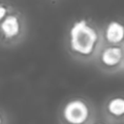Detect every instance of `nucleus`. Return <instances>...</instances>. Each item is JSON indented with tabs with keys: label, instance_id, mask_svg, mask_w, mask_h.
<instances>
[{
	"label": "nucleus",
	"instance_id": "f257e3e1",
	"mask_svg": "<svg viewBox=\"0 0 124 124\" xmlns=\"http://www.w3.org/2000/svg\"><path fill=\"white\" fill-rule=\"evenodd\" d=\"M103 45V28L92 19L80 17L69 25L66 48L75 60L82 63L94 62Z\"/></svg>",
	"mask_w": 124,
	"mask_h": 124
},
{
	"label": "nucleus",
	"instance_id": "f03ea898",
	"mask_svg": "<svg viewBox=\"0 0 124 124\" xmlns=\"http://www.w3.org/2000/svg\"><path fill=\"white\" fill-rule=\"evenodd\" d=\"M93 104L84 97H73L61 108L58 114L60 124H92L96 119Z\"/></svg>",
	"mask_w": 124,
	"mask_h": 124
},
{
	"label": "nucleus",
	"instance_id": "7ed1b4c3",
	"mask_svg": "<svg viewBox=\"0 0 124 124\" xmlns=\"http://www.w3.org/2000/svg\"><path fill=\"white\" fill-rule=\"evenodd\" d=\"M0 23L1 45L11 47L21 43L27 33L25 16L15 6H11L10 12L3 17Z\"/></svg>",
	"mask_w": 124,
	"mask_h": 124
},
{
	"label": "nucleus",
	"instance_id": "20e7f679",
	"mask_svg": "<svg viewBox=\"0 0 124 124\" xmlns=\"http://www.w3.org/2000/svg\"><path fill=\"white\" fill-rule=\"evenodd\" d=\"M93 63L105 74L122 72L124 65V46L104 44Z\"/></svg>",
	"mask_w": 124,
	"mask_h": 124
},
{
	"label": "nucleus",
	"instance_id": "39448f33",
	"mask_svg": "<svg viewBox=\"0 0 124 124\" xmlns=\"http://www.w3.org/2000/svg\"><path fill=\"white\" fill-rule=\"evenodd\" d=\"M102 111L103 117L110 124H124V93L108 97Z\"/></svg>",
	"mask_w": 124,
	"mask_h": 124
},
{
	"label": "nucleus",
	"instance_id": "423d86ee",
	"mask_svg": "<svg viewBox=\"0 0 124 124\" xmlns=\"http://www.w3.org/2000/svg\"><path fill=\"white\" fill-rule=\"evenodd\" d=\"M104 44L124 46V22L118 19H110L103 28Z\"/></svg>",
	"mask_w": 124,
	"mask_h": 124
},
{
	"label": "nucleus",
	"instance_id": "0eeeda50",
	"mask_svg": "<svg viewBox=\"0 0 124 124\" xmlns=\"http://www.w3.org/2000/svg\"><path fill=\"white\" fill-rule=\"evenodd\" d=\"M103 118H104V117H103ZM92 124H110V123H109V122H108L105 118H104L103 120H101V119H97V118H96V119H95V121H94Z\"/></svg>",
	"mask_w": 124,
	"mask_h": 124
},
{
	"label": "nucleus",
	"instance_id": "6e6552de",
	"mask_svg": "<svg viewBox=\"0 0 124 124\" xmlns=\"http://www.w3.org/2000/svg\"><path fill=\"white\" fill-rule=\"evenodd\" d=\"M122 72H124V65H123V71Z\"/></svg>",
	"mask_w": 124,
	"mask_h": 124
}]
</instances>
